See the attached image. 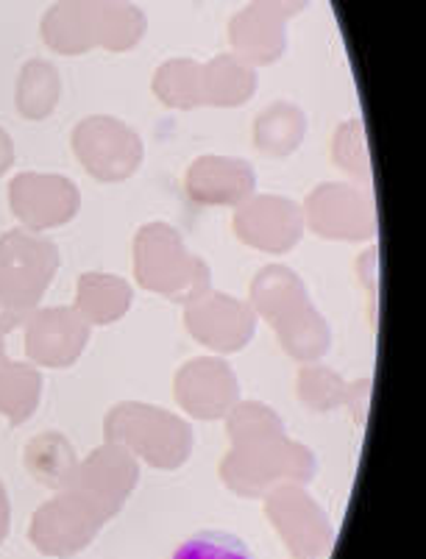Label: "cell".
<instances>
[{"mask_svg": "<svg viewBox=\"0 0 426 559\" xmlns=\"http://www.w3.org/2000/svg\"><path fill=\"white\" fill-rule=\"evenodd\" d=\"M170 559H257L246 540L229 532L206 528L181 543Z\"/></svg>", "mask_w": 426, "mask_h": 559, "instance_id": "obj_1", "label": "cell"}]
</instances>
